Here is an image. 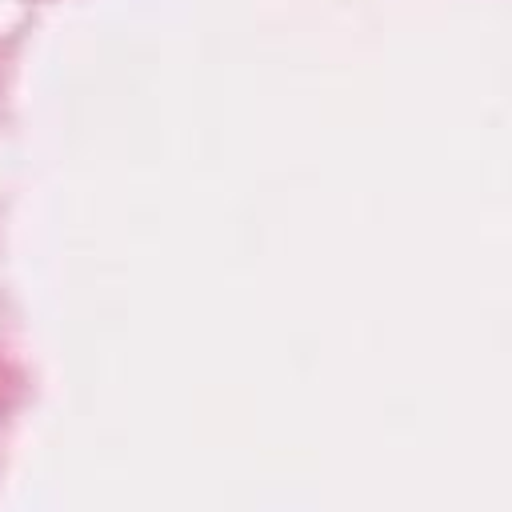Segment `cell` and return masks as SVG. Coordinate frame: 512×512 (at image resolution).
Instances as JSON below:
<instances>
[]
</instances>
